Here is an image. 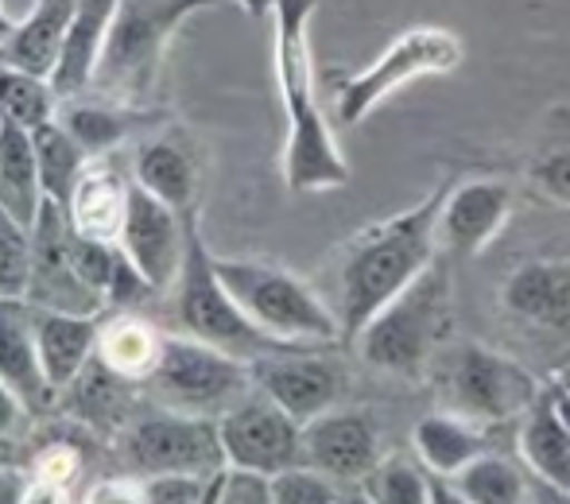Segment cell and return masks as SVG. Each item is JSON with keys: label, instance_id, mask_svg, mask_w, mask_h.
Here are the masks:
<instances>
[{"label": "cell", "instance_id": "11", "mask_svg": "<svg viewBox=\"0 0 570 504\" xmlns=\"http://www.w3.org/2000/svg\"><path fill=\"white\" fill-rule=\"evenodd\" d=\"M226 462L237 474L276 477L284 470L307 466L303 462V423L292 419L276 399L264 392H248L245 399L218 415Z\"/></svg>", "mask_w": 570, "mask_h": 504}, {"label": "cell", "instance_id": "15", "mask_svg": "<svg viewBox=\"0 0 570 504\" xmlns=\"http://www.w3.org/2000/svg\"><path fill=\"white\" fill-rule=\"evenodd\" d=\"M512 218V187L501 179H465L446 187L439 210V249L446 256H478L497 241Z\"/></svg>", "mask_w": 570, "mask_h": 504}, {"label": "cell", "instance_id": "18", "mask_svg": "<svg viewBox=\"0 0 570 504\" xmlns=\"http://www.w3.org/2000/svg\"><path fill=\"white\" fill-rule=\"evenodd\" d=\"M132 182H140L171 210L190 214L198 206V164L190 144L179 132L144 140L132 156Z\"/></svg>", "mask_w": 570, "mask_h": 504}, {"label": "cell", "instance_id": "40", "mask_svg": "<svg viewBox=\"0 0 570 504\" xmlns=\"http://www.w3.org/2000/svg\"><path fill=\"white\" fill-rule=\"evenodd\" d=\"M23 490H28V477L12 466H0V504H23Z\"/></svg>", "mask_w": 570, "mask_h": 504}, {"label": "cell", "instance_id": "22", "mask_svg": "<svg viewBox=\"0 0 570 504\" xmlns=\"http://www.w3.org/2000/svg\"><path fill=\"white\" fill-rule=\"evenodd\" d=\"M517 451H520V462L528 466V474L540 477V485L570 497V431H567V423L559 419L548 388H543L540 399L520 415Z\"/></svg>", "mask_w": 570, "mask_h": 504}, {"label": "cell", "instance_id": "31", "mask_svg": "<svg viewBox=\"0 0 570 504\" xmlns=\"http://www.w3.org/2000/svg\"><path fill=\"white\" fill-rule=\"evenodd\" d=\"M59 121L67 125V132L75 136L78 144L86 148V156H106L114 151L120 140L128 136L132 128V113L117 101H101V106H78L70 101L67 109L59 113Z\"/></svg>", "mask_w": 570, "mask_h": 504}, {"label": "cell", "instance_id": "14", "mask_svg": "<svg viewBox=\"0 0 570 504\" xmlns=\"http://www.w3.org/2000/svg\"><path fill=\"white\" fill-rule=\"evenodd\" d=\"M303 462L331 482L361 485L381 462V431L365 407H331L303 423Z\"/></svg>", "mask_w": 570, "mask_h": 504}, {"label": "cell", "instance_id": "29", "mask_svg": "<svg viewBox=\"0 0 570 504\" xmlns=\"http://www.w3.org/2000/svg\"><path fill=\"white\" fill-rule=\"evenodd\" d=\"M451 485L470 504H540L524 470L489 451L473 458L458 477H451Z\"/></svg>", "mask_w": 570, "mask_h": 504}, {"label": "cell", "instance_id": "36", "mask_svg": "<svg viewBox=\"0 0 570 504\" xmlns=\"http://www.w3.org/2000/svg\"><path fill=\"white\" fill-rule=\"evenodd\" d=\"M532 182L540 195H548L551 202H559L570 210V148L543 151V156L532 164Z\"/></svg>", "mask_w": 570, "mask_h": 504}, {"label": "cell", "instance_id": "39", "mask_svg": "<svg viewBox=\"0 0 570 504\" xmlns=\"http://www.w3.org/2000/svg\"><path fill=\"white\" fill-rule=\"evenodd\" d=\"M23 412H28V407L20 404V396L0 381V438H4L8 431H16V423L23 419Z\"/></svg>", "mask_w": 570, "mask_h": 504}, {"label": "cell", "instance_id": "41", "mask_svg": "<svg viewBox=\"0 0 570 504\" xmlns=\"http://www.w3.org/2000/svg\"><path fill=\"white\" fill-rule=\"evenodd\" d=\"M431 504H470V501H465L451 482H443V477H435V490H431Z\"/></svg>", "mask_w": 570, "mask_h": 504}, {"label": "cell", "instance_id": "1", "mask_svg": "<svg viewBox=\"0 0 570 504\" xmlns=\"http://www.w3.org/2000/svg\"><path fill=\"white\" fill-rule=\"evenodd\" d=\"M323 0H272V67L284 101V182L295 195L338 190L353 179L334 128L318 106V78L311 59V16Z\"/></svg>", "mask_w": 570, "mask_h": 504}, {"label": "cell", "instance_id": "7", "mask_svg": "<svg viewBox=\"0 0 570 504\" xmlns=\"http://www.w3.org/2000/svg\"><path fill=\"white\" fill-rule=\"evenodd\" d=\"M175 318H179L183 334L206 342V346L226 349V354L240 357V362H256V357L279 354V349H295L287 342H276L272 334H264L237 307L229 287L222 284L214 253L206 249L203 234H198V210L187 214V256H183L179 279H175Z\"/></svg>", "mask_w": 570, "mask_h": 504}, {"label": "cell", "instance_id": "38", "mask_svg": "<svg viewBox=\"0 0 570 504\" xmlns=\"http://www.w3.org/2000/svg\"><path fill=\"white\" fill-rule=\"evenodd\" d=\"M82 504H148V493L132 482H101L86 493Z\"/></svg>", "mask_w": 570, "mask_h": 504}, {"label": "cell", "instance_id": "16", "mask_svg": "<svg viewBox=\"0 0 570 504\" xmlns=\"http://www.w3.org/2000/svg\"><path fill=\"white\" fill-rule=\"evenodd\" d=\"M501 307L535 330L570 334V260L535 256L517 264L501 284Z\"/></svg>", "mask_w": 570, "mask_h": 504}, {"label": "cell", "instance_id": "43", "mask_svg": "<svg viewBox=\"0 0 570 504\" xmlns=\"http://www.w3.org/2000/svg\"><path fill=\"white\" fill-rule=\"evenodd\" d=\"M338 504H373V501H368V497H365V490L357 485L353 493H338Z\"/></svg>", "mask_w": 570, "mask_h": 504}, {"label": "cell", "instance_id": "2", "mask_svg": "<svg viewBox=\"0 0 570 504\" xmlns=\"http://www.w3.org/2000/svg\"><path fill=\"white\" fill-rule=\"evenodd\" d=\"M446 187H435L412 210H400L376 226L361 229L342 245L338 256V303L342 342H353L381 307H389L412 279L423 276L439 253V210Z\"/></svg>", "mask_w": 570, "mask_h": 504}, {"label": "cell", "instance_id": "34", "mask_svg": "<svg viewBox=\"0 0 570 504\" xmlns=\"http://www.w3.org/2000/svg\"><path fill=\"white\" fill-rule=\"evenodd\" d=\"M233 470L218 474H159L144 482L148 504H226Z\"/></svg>", "mask_w": 570, "mask_h": 504}, {"label": "cell", "instance_id": "35", "mask_svg": "<svg viewBox=\"0 0 570 504\" xmlns=\"http://www.w3.org/2000/svg\"><path fill=\"white\" fill-rule=\"evenodd\" d=\"M334 485L338 482H331V477L311 466H295L268 477L272 504H338V490Z\"/></svg>", "mask_w": 570, "mask_h": 504}, {"label": "cell", "instance_id": "25", "mask_svg": "<svg viewBox=\"0 0 570 504\" xmlns=\"http://www.w3.org/2000/svg\"><path fill=\"white\" fill-rule=\"evenodd\" d=\"M43 179H39L36 140L28 128L0 121V206L23 226H36L43 210Z\"/></svg>", "mask_w": 570, "mask_h": 504}, {"label": "cell", "instance_id": "45", "mask_svg": "<svg viewBox=\"0 0 570 504\" xmlns=\"http://www.w3.org/2000/svg\"><path fill=\"white\" fill-rule=\"evenodd\" d=\"M559 384H563V388H570V369L563 373V377H559Z\"/></svg>", "mask_w": 570, "mask_h": 504}, {"label": "cell", "instance_id": "28", "mask_svg": "<svg viewBox=\"0 0 570 504\" xmlns=\"http://www.w3.org/2000/svg\"><path fill=\"white\" fill-rule=\"evenodd\" d=\"M128 388L132 381L120 377V373L109 369L101 357H94L82 369V377L70 384V407L78 412L82 423H94V427L106 431H120L128 423Z\"/></svg>", "mask_w": 570, "mask_h": 504}, {"label": "cell", "instance_id": "21", "mask_svg": "<svg viewBox=\"0 0 570 504\" xmlns=\"http://www.w3.org/2000/svg\"><path fill=\"white\" fill-rule=\"evenodd\" d=\"M117 4L120 0H78L67 47H62L59 62H55V70H51V86H55V93H59V101L82 98L94 86V70H98L101 47H106Z\"/></svg>", "mask_w": 570, "mask_h": 504}, {"label": "cell", "instance_id": "37", "mask_svg": "<svg viewBox=\"0 0 570 504\" xmlns=\"http://www.w3.org/2000/svg\"><path fill=\"white\" fill-rule=\"evenodd\" d=\"M226 504H272V490H268V477H256V474H229V493Z\"/></svg>", "mask_w": 570, "mask_h": 504}, {"label": "cell", "instance_id": "23", "mask_svg": "<svg viewBox=\"0 0 570 504\" xmlns=\"http://www.w3.org/2000/svg\"><path fill=\"white\" fill-rule=\"evenodd\" d=\"M412 443H415V458L428 466V474L451 482V477L462 474L473 458L485 454V427H478V423L439 407V412L423 415V419L415 423Z\"/></svg>", "mask_w": 570, "mask_h": 504}, {"label": "cell", "instance_id": "6", "mask_svg": "<svg viewBox=\"0 0 570 504\" xmlns=\"http://www.w3.org/2000/svg\"><path fill=\"white\" fill-rule=\"evenodd\" d=\"M214 264L237 307L276 342H287V346H338L342 342V323L334 307L295 271L268 260H229V256H214Z\"/></svg>", "mask_w": 570, "mask_h": 504}, {"label": "cell", "instance_id": "9", "mask_svg": "<svg viewBox=\"0 0 570 504\" xmlns=\"http://www.w3.org/2000/svg\"><path fill=\"white\" fill-rule=\"evenodd\" d=\"M117 451L125 466L144 477L229 470L218 419L175 412V407H159V412H144L128 419L117 431Z\"/></svg>", "mask_w": 570, "mask_h": 504}, {"label": "cell", "instance_id": "44", "mask_svg": "<svg viewBox=\"0 0 570 504\" xmlns=\"http://www.w3.org/2000/svg\"><path fill=\"white\" fill-rule=\"evenodd\" d=\"M12 28H16V20L4 12V4H0V43H4V39L12 36Z\"/></svg>", "mask_w": 570, "mask_h": 504}, {"label": "cell", "instance_id": "10", "mask_svg": "<svg viewBox=\"0 0 570 504\" xmlns=\"http://www.w3.org/2000/svg\"><path fill=\"white\" fill-rule=\"evenodd\" d=\"M151 384H156L164 407L187 415H210V419L226 415L237 399H245L256 388L248 362L218 346H206L190 334L164 338Z\"/></svg>", "mask_w": 570, "mask_h": 504}, {"label": "cell", "instance_id": "33", "mask_svg": "<svg viewBox=\"0 0 570 504\" xmlns=\"http://www.w3.org/2000/svg\"><path fill=\"white\" fill-rule=\"evenodd\" d=\"M31 229L23 221H16L12 214L0 206V299L4 303H23L31 287Z\"/></svg>", "mask_w": 570, "mask_h": 504}, {"label": "cell", "instance_id": "24", "mask_svg": "<svg viewBox=\"0 0 570 504\" xmlns=\"http://www.w3.org/2000/svg\"><path fill=\"white\" fill-rule=\"evenodd\" d=\"M128 182L106 164V156H94L90 164H86L82 179H78V187H75V198H70V206H67L70 226L82 237H98V241L117 245L125 206H128Z\"/></svg>", "mask_w": 570, "mask_h": 504}, {"label": "cell", "instance_id": "12", "mask_svg": "<svg viewBox=\"0 0 570 504\" xmlns=\"http://www.w3.org/2000/svg\"><path fill=\"white\" fill-rule=\"evenodd\" d=\"M248 369H253L256 392L276 399V404L299 423H311L331 412V407H338L345 388H350V377H345L342 362L323 354V346L279 349V354L248 362Z\"/></svg>", "mask_w": 570, "mask_h": 504}, {"label": "cell", "instance_id": "17", "mask_svg": "<svg viewBox=\"0 0 570 504\" xmlns=\"http://www.w3.org/2000/svg\"><path fill=\"white\" fill-rule=\"evenodd\" d=\"M31 310V330H36L39 362L51 381L55 392H67L70 384L82 377L86 365L98 357V338L101 323L98 315H70V310H47V307H28Z\"/></svg>", "mask_w": 570, "mask_h": 504}, {"label": "cell", "instance_id": "42", "mask_svg": "<svg viewBox=\"0 0 570 504\" xmlns=\"http://www.w3.org/2000/svg\"><path fill=\"white\" fill-rule=\"evenodd\" d=\"M548 392H551V404H556V412H559V419L567 423V431H570V388H563V384H548Z\"/></svg>", "mask_w": 570, "mask_h": 504}, {"label": "cell", "instance_id": "3", "mask_svg": "<svg viewBox=\"0 0 570 504\" xmlns=\"http://www.w3.org/2000/svg\"><path fill=\"white\" fill-rule=\"evenodd\" d=\"M451 323L454 287L451 268L439 253L420 279H412L389 307H381L368 318L365 330L353 338V349L368 369L392 373V377H420L446 346Z\"/></svg>", "mask_w": 570, "mask_h": 504}, {"label": "cell", "instance_id": "4", "mask_svg": "<svg viewBox=\"0 0 570 504\" xmlns=\"http://www.w3.org/2000/svg\"><path fill=\"white\" fill-rule=\"evenodd\" d=\"M245 4L248 12H261L272 0H120L117 16L109 23L106 47H101L94 86L117 106H136L148 98L156 75L167 59L171 36L206 8Z\"/></svg>", "mask_w": 570, "mask_h": 504}, {"label": "cell", "instance_id": "26", "mask_svg": "<svg viewBox=\"0 0 570 504\" xmlns=\"http://www.w3.org/2000/svg\"><path fill=\"white\" fill-rule=\"evenodd\" d=\"M159 346H164V338L151 330V323L136 318L132 310H117L114 323L101 326L98 357L114 373H120V377L140 381V377H151V369H156Z\"/></svg>", "mask_w": 570, "mask_h": 504}, {"label": "cell", "instance_id": "46", "mask_svg": "<svg viewBox=\"0 0 570 504\" xmlns=\"http://www.w3.org/2000/svg\"><path fill=\"white\" fill-rule=\"evenodd\" d=\"M0 121H4V117H0Z\"/></svg>", "mask_w": 570, "mask_h": 504}, {"label": "cell", "instance_id": "5", "mask_svg": "<svg viewBox=\"0 0 570 504\" xmlns=\"http://www.w3.org/2000/svg\"><path fill=\"white\" fill-rule=\"evenodd\" d=\"M428 373L439 407L478 427L520 419L543 392V384L517 357L481 346V342H446Z\"/></svg>", "mask_w": 570, "mask_h": 504}, {"label": "cell", "instance_id": "8", "mask_svg": "<svg viewBox=\"0 0 570 504\" xmlns=\"http://www.w3.org/2000/svg\"><path fill=\"white\" fill-rule=\"evenodd\" d=\"M462 59H465V47L451 28H435V23L407 28L365 70L338 78V90H334L338 121L361 125L384 98L404 90L407 82L428 75H451V70L462 67Z\"/></svg>", "mask_w": 570, "mask_h": 504}, {"label": "cell", "instance_id": "32", "mask_svg": "<svg viewBox=\"0 0 570 504\" xmlns=\"http://www.w3.org/2000/svg\"><path fill=\"white\" fill-rule=\"evenodd\" d=\"M365 497L373 504H431V490H435V477L428 474L420 458H381L373 474L361 482Z\"/></svg>", "mask_w": 570, "mask_h": 504}, {"label": "cell", "instance_id": "27", "mask_svg": "<svg viewBox=\"0 0 570 504\" xmlns=\"http://www.w3.org/2000/svg\"><path fill=\"white\" fill-rule=\"evenodd\" d=\"M31 140H36V159H39V179H43V195L51 198V202H59V206H70L78 179H82L86 164H90L86 148L67 132V125H62L59 117H55V121H47L43 128H36V132H31Z\"/></svg>", "mask_w": 570, "mask_h": 504}, {"label": "cell", "instance_id": "30", "mask_svg": "<svg viewBox=\"0 0 570 504\" xmlns=\"http://www.w3.org/2000/svg\"><path fill=\"white\" fill-rule=\"evenodd\" d=\"M59 106L62 101L55 93L51 78L0 62V117L4 121L36 132V128H43L47 121L59 117Z\"/></svg>", "mask_w": 570, "mask_h": 504}, {"label": "cell", "instance_id": "19", "mask_svg": "<svg viewBox=\"0 0 570 504\" xmlns=\"http://www.w3.org/2000/svg\"><path fill=\"white\" fill-rule=\"evenodd\" d=\"M0 381L20 396V404L28 412H43L51 407V399L59 392L51 388L39 362L36 330H31V310H23L20 303L0 299Z\"/></svg>", "mask_w": 570, "mask_h": 504}, {"label": "cell", "instance_id": "13", "mask_svg": "<svg viewBox=\"0 0 570 504\" xmlns=\"http://www.w3.org/2000/svg\"><path fill=\"white\" fill-rule=\"evenodd\" d=\"M117 241L128 260L140 268V276L156 291H167L179 279L183 256H187V214L159 202L140 182H128V206Z\"/></svg>", "mask_w": 570, "mask_h": 504}, {"label": "cell", "instance_id": "20", "mask_svg": "<svg viewBox=\"0 0 570 504\" xmlns=\"http://www.w3.org/2000/svg\"><path fill=\"white\" fill-rule=\"evenodd\" d=\"M78 0H36L31 12L12 28L0 43V62L51 78L62 47H67L70 23H75Z\"/></svg>", "mask_w": 570, "mask_h": 504}]
</instances>
